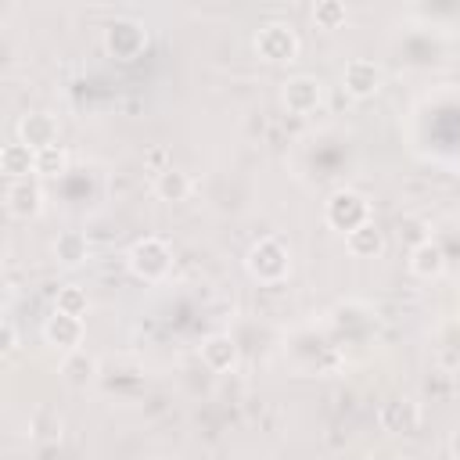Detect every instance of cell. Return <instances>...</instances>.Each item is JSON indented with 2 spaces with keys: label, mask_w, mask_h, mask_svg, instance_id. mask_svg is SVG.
<instances>
[{
  "label": "cell",
  "mask_w": 460,
  "mask_h": 460,
  "mask_svg": "<svg viewBox=\"0 0 460 460\" xmlns=\"http://www.w3.org/2000/svg\"><path fill=\"white\" fill-rule=\"evenodd\" d=\"M86 309V298L75 291V288H68V291H61V298H58V313H68V316H79Z\"/></svg>",
  "instance_id": "cell-14"
},
{
  "label": "cell",
  "mask_w": 460,
  "mask_h": 460,
  "mask_svg": "<svg viewBox=\"0 0 460 460\" xmlns=\"http://www.w3.org/2000/svg\"><path fill=\"white\" fill-rule=\"evenodd\" d=\"M155 187H158V194H162V198H172V201H180V198L190 190L187 176H183V172H176V169H165V172L158 176V183H155Z\"/></svg>",
  "instance_id": "cell-11"
},
{
  "label": "cell",
  "mask_w": 460,
  "mask_h": 460,
  "mask_svg": "<svg viewBox=\"0 0 460 460\" xmlns=\"http://www.w3.org/2000/svg\"><path fill=\"white\" fill-rule=\"evenodd\" d=\"M377 83H381V72H377V65H374V61H352V65L345 68V86H349L356 97L374 93V90H377Z\"/></svg>",
  "instance_id": "cell-6"
},
{
  "label": "cell",
  "mask_w": 460,
  "mask_h": 460,
  "mask_svg": "<svg viewBox=\"0 0 460 460\" xmlns=\"http://www.w3.org/2000/svg\"><path fill=\"white\" fill-rule=\"evenodd\" d=\"M7 208L11 216H32L40 208V190L29 187V183H11L7 190Z\"/></svg>",
  "instance_id": "cell-8"
},
{
  "label": "cell",
  "mask_w": 460,
  "mask_h": 460,
  "mask_svg": "<svg viewBox=\"0 0 460 460\" xmlns=\"http://www.w3.org/2000/svg\"><path fill=\"white\" fill-rule=\"evenodd\" d=\"M61 169H65V151H58V147H43V151H36V172L54 176V172H61Z\"/></svg>",
  "instance_id": "cell-13"
},
{
  "label": "cell",
  "mask_w": 460,
  "mask_h": 460,
  "mask_svg": "<svg viewBox=\"0 0 460 460\" xmlns=\"http://www.w3.org/2000/svg\"><path fill=\"white\" fill-rule=\"evenodd\" d=\"M413 270L424 273V277H428V273H438V270H442V252H438L435 244H420V248L413 252Z\"/></svg>",
  "instance_id": "cell-12"
},
{
  "label": "cell",
  "mask_w": 460,
  "mask_h": 460,
  "mask_svg": "<svg viewBox=\"0 0 460 460\" xmlns=\"http://www.w3.org/2000/svg\"><path fill=\"white\" fill-rule=\"evenodd\" d=\"M54 122L47 119V115H29V119H22V137H25V144L29 147H36V151H43V147H54Z\"/></svg>",
  "instance_id": "cell-7"
},
{
  "label": "cell",
  "mask_w": 460,
  "mask_h": 460,
  "mask_svg": "<svg viewBox=\"0 0 460 460\" xmlns=\"http://www.w3.org/2000/svg\"><path fill=\"white\" fill-rule=\"evenodd\" d=\"M284 101H288V108H291V111H313V108H316V101H320V83H316V79H309V75H298V79H291V83H288Z\"/></svg>",
  "instance_id": "cell-5"
},
{
  "label": "cell",
  "mask_w": 460,
  "mask_h": 460,
  "mask_svg": "<svg viewBox=\"0 0 460 460\" xmlns=\"http://www.w3.org/2000/svg\"><path fill=\"white\" fill-rule=\"evenodd\" d=\"M54 252H58V259H61V262L75 266V262H83V259H86V241H83L79 234H65V237H58Z\"/></svg>",
  "instance_id": "cell-10"
},
{
  "label": "cell",
  "mask_w": 460,
  "mask_h": 460,
  "mask_svg": "<svg viewBox=\"0 0 460 460\" xmlns=\"http://www.w3.org/2000/svg\"><path fill=\"white\" fill-rule=\"evenodd\" d=\"M313 18H316L323 29H334V25L345 18V7H341V4H323V7H316V14H313Z\"/></svg>",
  "instance_id": "cell-15"
},
{
  "label": "cell",
  "mask_w": 460,
  "mask_h": 460,
  "mask_svg": "<svg viewBox=\"0 0 460 460\" xmlns=\"http://www.w3.org/2000/svg\"><path fill=\"white\" fill-rule=\"evenodd\" d=\"M255 47H259L262 58H270V61H291L295 50H298V40H295V32H291L288 25H266V29L259 32Z\"/></svg>",
  "instance_id": "cell-2"
},
{
  "label": "cell",
  "mask_w": 460,
  "mask_h": 460,
  "mask_svg": "<svg viewBox=\"0 0 460 460\" xmlns=\"http://www.w3.org/2000/svg\"><path fill=\"white\" fill-rule=\"evenodd\" d=\"M4 169H7L11 176H25L29 169L36 172V155H32V147H29V144H11V147H4Z\"/></svg>",
  "instance_id": "cell-9"
},
{
  "label": "cell",
  "mask_w": 460,
  "mask_h": 460,
  "mask_svg": "<svg viewBox=\"0 0 460 460\" xmlns=\"http://www.w3.org/2000/svg\"><path fill=\"white\" fill-rule=\"evenodd\" d=\"M248 270H252L259 280H273V273L284 277V270H288V255H284V248H280L277 241H262V244L252 248V255H248Z\"/></svg>",
  "instance_id": "cell-1"
},
{
  "label": "cell",
  "mask_w": 460,
  "mask_h": 460,
  "mask_svg": "<svg viewBox=\"0 0 460 460\" xmlns=\"http://www.w3.org/2000/svg\"><path fill=\"white\" fill-rule=\"evenodd\" d=\"M43 334H47V341H54V345H61V349L75 352V345H79V338H83V323H79V316L54 313V316L47 320Z\"/></svg>",
  "instance_id": "cell-4"
},
{
  "label": "cell",
  "mask_w": 460,
  "mask_h": 460,
  "mask_svg": "<svg viewBox=\"0 0 460 460\" xmlns=\"http://www.w3.org/2000/svg\"><path fill=\"white\" fill-rule=\"evenodd\" d=\"M133 270H137L140 277H147V280L162 277V273L169 270V248H165L162 241H155V237L140 241V244L133 248Z\"/></svg>",
  "instance_id": "cell-3"
}]
</instances>
